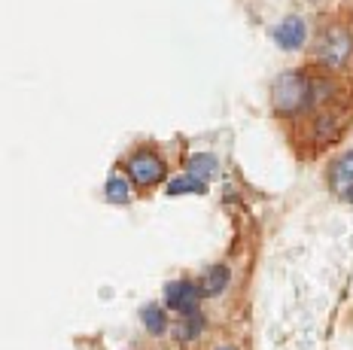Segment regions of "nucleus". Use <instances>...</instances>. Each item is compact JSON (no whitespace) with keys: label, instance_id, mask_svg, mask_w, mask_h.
Masks as SVG:
<instances>
[{"label":"nucleus","instance_id":"1","mask_svg":"<svg viewBox=\"0 0 353 350\" xmlns=\"http://www.w3.org/2000/svg\"><path fill=\"white\" fill-rule=\"evenodd\" d=\"M311 101V83L299 74H283L274 79V107L277 113H296Z\"/></svg>","mask_w":353,"mask_h":350},{"label":"nucleus","instance_id":"2","mask_svg":"<svg viewBox=\"0 0 353 350\" xmlns=\"http://www.w3.org/2000/svg\"><path fill=\"white\" fill-rule=\"evenodd\" d=\"M125 171H128L131 183L156 186V183H161V177H165V162H161V156H156V152L143 150V152H134V156L128 158Z\"/></svg>","mask_w":353,"mask_h":350},{"label":"nucleus","instance_id":"3","mask_svg":"<svg viewBox=\"0 0 353 350\" xmlns=\"http://www.w3.org/2000/svg\"><path fill=\"white\" fill-rule=\"evenodd\" d=\"M198 296H201V289H195V283H189V280H171L165 287L168 308H174L176 313H183V317L198 313Z\"/></svg>","mask_w":353,"mask_h":350},{"label":"nucleus","instance_id":"4","mask_svg":"<svg viewBox=\"0 0 353 350\" xmlns=\"http://www.w3.org/2000/svg\"><path fill=\"white\" fill-rule=\"evenodd\" d=\"M329 183H332L335 195H341L344 201H353V152H344V156L332 165Z\"/></svg>","mask_w":353,"mask_h":350},{"label":"nucleus","instance_id":"5","mask_svg":"<svg viewBox=\"0 0 353 350\" xmlns=\"http://www.w3.org/2000/svg\"><path fill=\"white\" fill-rule=\"evenodd\" d=\"M271 37L281 49H299L301 43H305V21L299 16H290L283 21H277L274 31H271Z\"/></svg>","mask_w":353,"mask_h":350},{"label":"nucleus","instance_id":"6","mask_svg":"<svg viewBox=\"0 0 353 350\" xmlns=\"http://www.w3.org/2000/svg\"><path fill=\"white\" fill-rule=\"evenodd\" d=\"M320 55L326 64H332V68H338V64H344V58L350 55V37L344 31H329L326 37H323L320 43Z\"/></svg>","mask_w":353,"mask_h":350},{"label":"nucleus","instance_id":"7","mask_svg":"<svg viewBox=\"0 0 353 350\" xmlns=\"http://www.w3.org/2000/svg\"><path fill=\"white\" fill-rule=\"evenodd\" d=\"M229 287V268L225 265H213V268H208L204 271V277H201V296H219L223 289Z\"/></svg>","mask_w":353,"mask_h":350},{"label":"nucleus","instance_id":"8","mask_svg":"<svg viewBox=\"0 0 353 350\" xmlns=\"http://www.w3.org/2000/svg\"><path fill=\"white\" fill-rule=\"evenodd\" d=\"M216 171H219V162L210 152H192V156H189V174H195L198 180L216 177Z\"/></svg>","mask_w":353,"mask_h":350},{"label":"nucleus","instance_id":"9","mask_svg":"<svg viewBox=\"0 0 353 350\" xmlns=\"http://www.w3.org/2000/svg\"><path fill=\"white\" fill-rule=\"evenodd\" d=\"M201 195L204 192V180H198L195 174H189V177H174L171 183H168V195Z\"/></svg>","mask_w":353,"mask_h":350},{"label":"nucleus","instance_id":"10","mask_svg":"<svg viewBox=\"0 0 353 350\" xmlns=\"http://www.w3.org/2000/svg\"><path fill=\"white\" fill-rule=\"evenodd\" d=\"M143 326H146V329H150L152 335H161V332H165V326H168L165 311H161L159 305H146V308H143Z\"/></svg>","mask_w":353,"mask_h":350},{"label":"nucleus","instance_id":"11","mask_svg":"<svg viewBox=\"0 0 353 350\" xmlns=\"http://www.w3.org/2000/svg\"><path fill=\"white\" fill-rule=\"evenodd\" d=\"M128 198H131L128 183H125L119 174H110V180H107V201H113V204H125Z\"/></svg>","mask_w":353,"mask_h":350},{"label":"nucleus","instance_id":"12","mask_svg":"<svg viewBox=\"0 0 353 350\" xmlns=\"http://www.w3.org/2000/svg\"><path fill=\"white\" fill-rule=\"evenodd\" d=\"M198 332H201V313H189V317H183L180 338H183V341H189V338H195Z\"/></svg>","mask_w":353,"mask_h":350}]
</instances>
